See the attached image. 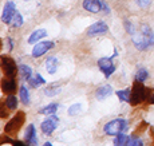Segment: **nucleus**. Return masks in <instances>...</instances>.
<instances>
[{
    "label": "nucleus",
    "instance_id": "nucleus-28",
    "mask_svg": "<svg viewBox=\"0 0 154 146\" xmlns=\"http://www.w3.org/2000/svg\"><path fill=\"white\" fill-rule=\"evenodd\" d=\"M147 127H149V123H147V122H145V121H142L141 123H140V126H138L137 129H135V132H134V134H133V135H134V137H137L138 134L143 133L145 130L147 129Z\"/></svg>",
    "mask_w": 154,
    "mask_h": 146
},
{
    "label": "nucleus",
    "instance_id": "nucleus-13",
    "mask_svg": "<svg viewBox=\"0 0 154 146\" xmlns=\"http://www.w3.org/2000/svg\"><path fill=\"white\" fill-rule=\"evenodd\" d=\"M111 93H112L111 86L110 85H105V86H102V87H99L98 90H97L95 97H97V99L103 101L105 98H107L109 95H111Z\"/></svg>",
    "mask_w": 154,
    "mask_h": 146
},
{
    "label": "nucleus",
    "instance_id": "nucleus-33",
    "mask_svg": "<svg viewBox=\"0 0 154 146\" xmlns=\"http://www.w3.org/2000/svg\"><path fill=\"white\" fill-rule=\"evenodd\" d=\"M137 3L141 5V7H146V5H149L150 0H137Z\"/></svg>",
    "mask_w": 154,
    "mask_h": 146
},
{
    "label": "nucleus",
    "instance_id": "nucleus-26",
    "mask_svg": "<svg viewBox=\"0 0 154 146\" xmlns=\"http://www.w3.org/2000/svg\"><path fill=\"white\" fill-rule=\"evenodd\" d=\"M147 76H149V73H147L146 68H140V70H138V73H137V76H135V79L143 82V80L147 79Z\"/></svg>",
    "mask_w": 154,
    "mask_h": 146
},
{
    "label": "nucleus",
    "instance_id": "nucleus-7",
    "mask_svg": "<svg viewBox=\"0 0 154 146\" xmlns=\"http://www.w3.org/2000/svg\"><path fill=\"white\" fill-rule=\"evenodd\" d=\"M115 55H117V51L114 52V55H112L111 58H102V59H99L98 61V66H99L100 70H102V73L105 74L106 78H109V76H110L111 74L115 71V66H114V63H112V61H111Z\"/></svg>",
    "mask_w": 154,
    "mask_h": 146
},
{
    "label": "nucleus",
    "instance_id": "nucleus-31",
    "mask_svg": "<svg viewBox=\"0 0 154 146\" xmlns=\"http://www.w3.org/2000/svg\"><path fill=\"white\" fill-rule=\"evenodd\" d=\"M14 19H15V22H14V26L15 27H19V26L23 24V17H22V15H20V14L16 12V15H15Z\"/></svg>",
    "mask_w": 154,
    "mask_h": 146
},
{
    "label": "nucleus",
    "instance_id": "nucleus-19",
    "mask_svg": "<svg viewBox=\"0 0 154 146\" xmlns=\"http://www.w3.org/2000/svg\"><path fill=\"white\" fill-rule=\"evenodd\" d=\"M19 75L22 76L23 79L28 80L29 78H31V75H32V70H31V67L26 66V64H20V66H19Z\"/></svg>",
    "mask_w": 154,
    "mask_h": 146
},
{
    "label": "nucleus",
    "instance_id": "nucleus-6",
    "mask_svg": "<svg viewBox=\"0 0 154 146\" xmlns=\"http://www.w3.org/2000/svg\"><path fill=\"white\" fill-rule=\"evenodd\" d=\"M0 87H2V91L5 95H12L16 93L17 90V83L15 78H10V76H5V78L2 79L0 82Z\"/></svg>",
    "mask_w": 154,
    "mask_h": 146
},
{
    "label": "nucleus",
    "instance_id": "nucleus-32",
    "mask_svg": "<svg viewBox=\"0 0 154 146\" xmlns=\"http://www.w3.org/2000/svg\"><path fill=\"white\" fill-rule=\"evenodd\" d=\"M125 27H126L127 32H129L130 35H135V30H134V27H133V24L130 22H125Z\"/></svg>",
    "mask_w": 154,
    "mask_h": 146
},
{
    "label": "nucleus",
    "instance_id": "nucleus-34",
    "mask_svg": "<svg viewBox=\"0 0 154 146\" xmlns=\"http://www.w3.org/2000/svg\"><path fill=\"white\" fill-rule=\"evenodd\" d=\"M100 4H102V8H103V10H105V12H106V14H109V12H110V10H109V7H107V5H106V3H105V2H100Z\"/></svg>",
    "mask_w": 154,
    "mask_h": 146
},
{
    "label": "nucleus",
    "instance_id": "nucleus-2",
    "mask_svg": "<svg viewBox=\"0 0 154 146\" xmlns=\"http://www.w3.org/2000/svg\"><path fill=\"white\" fill-rule=\"evenodd\" d=\"M146 95H147V87H145L141 80L135 79L131 89V94H130V105L138 106L141 103H143L146 101Z\"/></svg>",
    "mask_w": 154,
    "mask_h": 146
},
{
    "label": "nucleus",
    "instance_id": "nucleus-10",
    "mask_svg": "<svg viewBox=\"0 0 154 146\" xmlns=\"http://www.w3.org/2000/svg\"><path fill=\"white\" fill-rule=\"evenodd\" d=\"M54 47V43L52 42H40L32 50V56L34 58H40L42 55H44L48 50H51Z\"/></svg>",
    "mask_w": 154,
    "mask_h": 146
},
{
    "label": "nucleus",
    "instance_id": "nucleus-27",
    "mask_svg": "<svg viewBox=\"0 0 154 146\" xmlns=\"http://www.w3.org/2000/svg\"><path fill=\"white\" fill-rule=\"evenodd\" d=\"M59 90H60V87H59V86H51V87L46 89V90H44V93H46L47 97H54V95H56L59 93Z\"/></svg>",
    "mask_w": 154,
    "mask_h": 146
},
{
    "label": "nucleus",
    "instance_id": "nucleus-29",
    "mask_svg": "<svg viewBox=\"0 0 154 146\" xmlns=\"http://www.w3.org/2000/svg\"><path fill=\"white\" fill-rule=\"evenodd\" d=\"M82 110V105L81 103H75V105H72L69 109V114L70 115H76V114H79V111Z\"/></svg>",
    "mask_w": 154,
    "mask_h": 146
},
{
    "label": "nucleus",
    "instance_id": "nucleus-37",
    "mask_svg": "<svg viewBox=\"0 0 154 146\" xmlns=\"http://www.w3.org/2000/svg\"><path fill=\"white\" fill-rule=\"evenodd\" d=\"M26 2H27V0H26Z\"/></svg>",
    "mask_w": 154,
    "mask_h": 146
},
{
    "label": "nucleus",
    "instance_id": "nucleus-11",
    "mask_svg": "<svg viewBox=\"0 0 154 146\" xmlns=\"http://www.w3.org/2000/svg\"><path fill=\"white\" fill-rule=\"evenodd\" d=\"M107 24L103 22H97L93 26H90V28L87 30V35L88 36H93V35H98V34H105L107 32Z\"/></svg>",
    "mask_w": 154,
    "mask_h": 146
},
{
    "label": "nucleus",
    "instance_id": "nucleus-16",
    "mask_svg": "<svg viewBox=\"0 0 154 146\" xmlns=\"http://www.w3.org/2000/svg\"><path fill=\"white\" fill-rule=\"evenodd\" d=\"M27 82L29 83V87H32V89H36L38 86H40V85H43L46 80H44V78L40 74H35V75H31V78H29Z\"/></svg>",
    "mask_w": 154,
    "mask_h": 146
},
{
    "label": "nucleus",
    "instance_id": "nucleus-12",
    "mask_svg": "<svg viewBox=\"0 0 154 146\" xmlns=\"http://www.w3.org/2000/svg\"><path fill=\"white\" fill-rule=\"evenodd\" d=\"M83 8L88 12H99L102 10V4H100V0H85Z\"/></svg>",
    "mask_w": 154,
    "mask_h": 146
},
{
    "label": "nucleus",
    "instance_id": "nucleus-25",
    "mask_svg": "<svg viewBox=\"0 0 154 146\" xmlns=\"http://www.w3.org/2000/svg\"><path fill=\"white\" fill-rule=\"evenodd\" d=\"M127 141H129V137H127L125 133H121V134H118V137L114 139V144L115 145H126Z\"/></svg>",
    "mask_w": 154,
    "mask_h": 146
},
{
    "label": "nucleus",
    "instance_id": "nucleus-20",
    "mask_svg": "<svg viewBox=\"0 0 154 146\" xmlns=\"http://www.w3.org/2000/svg\"><path fill=\"white\" fill-rule=\"evenodd\" d=\"M56 110H58V105H56V103H51V105L43 107V109L39 111V114H43V115H51V114H55Z\"/></svg>",
    "mask_w": 154,
    "mask_h": 146
},
{
    "label": "nucleus",
    "instance_id": "nucleus-18",
    "mask_svg": "<svg viewBox=\"0 0 154 146\" xmlns=\"http://www.w3.org/2000/svg\"><path fill=\"white\" fill-rule=\"evenodd\" d=\"M11 111H12V110L8 107L5 99H0V118H3V120L8 118V117H10V113Z\"/></svg>",
    "mask_w": 154,
    "mask_h": 146
},
{
    "label": "nucleus",
    "instance_id": "nucleus-24",
    "mask_svg": "<svg viewBox=\"0 0 154 146\" xmlns=\"http://www.w3.org/2000/svg\"><path fill=\"white\" fill-rule=\"evenodd\" d=\"M5 102H7V105L8 107H10L11 110H15L16 109V106H17V99H16V97L12 94V95H7V98H5Z\"/></svg>",
    "mask_w": 154,
    "mask_h": 146
},
{
    "label": "nucleus",
    "instance_id": "nucleus-17",
    "mask_svg": "<svg viewBox=\"0 0 154 146\" xmlns=\"http://www.w3.org/2000/svg\"><path fill=\"white\" fill-rule=\"evenodd\" d=\"M58 66H59V62H58V59H56V58L51 56V58L47 59L46 67H47V71H48V74H55L56 70H58Z\"/></svg>",
    "mask_w": 154,
    "mask_h": 146
},
{
    "label": "nucleus",
    "instance_id": "nucleus-15",
    "mask_svg": "<svg viewBox=\"0 0 154 146\" xmlns=\"http://www.w3.org/2000/svg\"><path fill=\"white\" fill-rule=\"evenodd\" d=\"M47 35V31L46 30H36L35 32H32L31 35H29L28 38V43H36V42H39L40 39H43L44 36Z\"/></svg>",
    "mask_w": 154,
    "mask_h": 146
},
{
    "label": "nucleus",
    "instance_id": "nucleus-1",
    "mask_svg": "<svg viewBox=\"0 0 154 146\" xmlns=\"http://www.w3.org/2000/svg\"><path fill=\"white\" fill-rule=\"evenodd\" d=\"M24 122H26V113L19 110L15 114V117L11 118L8 121V123L5 125V127H4L5 134H8L10 137H16L17 133L20 132V129L23 127V125H24Z\"/></svg>",
    "mask_w": 154,
    "mask_h": 146
},
{
    "label": "nucleus",
    "instance_id": "nucleus-8",
    "mask_svg": "<svg viewBox=\"0 0 154 146\" xmlns=\"http://www.w3.org/2000/svg\"><path fill=\"white\" fill-rule=\"evenodd\" d=\"M58 123H59V120L55 114H51V117L47 118L46 121H43L42 123V132L47 135H51L52 133L55 132V129L58 127Z\"/></svg>",
    "mask_w": 154,
    "mask_h": 146
},
{
    "label": "nucleus",
    "instance_id": "nucleus-9",
    "mask_svg": "<svg viewBox=\"0 0 154 146\" xmlns=\"http://www.w3.org/2000/svg\"><path fill=\"white\" fill-rule=\"evenodd\" d=\"M15 15H16V10H15V4L12 2H8L7 4H5L4 10H3V15H2V20L4 23H7V24H10V23H12Z\"/></svg>",
    "mask_w": 154,
    "mask_h": 146
},
{
    "label": "nucleus",
    "instance_id": "nucleus-3",
    "mask_svg": "<svg viewBox=\"0 0 154 146\" xmlns=\"http://www.w3.org/2000/svg\"><path fill=\"white\" fill-rule=\"evenodd\" d=\"M133 42H134L135 47H137L138 50H146L147 47L154 44V32L147 26H143L142 27V34L140 35V38L134 36Z\"/></svg>",
    "mask_w": 154,
    "mask_h": 146
},
{
    "label": "nucleus",
    "instance_id": "nucleus-4",
    "mask_svg": "<svg viewBox=\"0 0 154 146\" xmlns=\"http://www.w3.org/2000/svg\"><path fill=\"white\" fill-rule=\"evenodd\" d=\"M127 129H129V121L121 120V118L110 121L103 127V130H105V133L107 134V135H118V134H121V133L127 132Z\"/></svg>",
    "mask_w": 154,
    "mask_h": 146
},
{
    "label": "nucleus",
    "instance_id": "nucleus-22",
    "mask_svg": "<svg viewBox=\"0 0 154 146\" xmlns=\"http://www.w3.org/2000/svg\"><path fill=\"white\" fill-rule=\"evenodd\" d=\"M130 94H131V90L126 89V90H121V91H117V95L122 102H130Z\"/></svg>",
    "mask_w": 154,
    "mask_h": 146
},
{
    "label": "nucleus",
    "instance_id": "nucleus-35",
    "mask_svg": "<svg viewBox=\"0 0 154 146\" xmlns=\"http://www.w3.org/2000/svg\"><path fill=\"white\" fill-rule=\"evenodd\" d=\"M8 46H10V50H12L14 43H12V39H11V38H8Z\"/></svg>",
    "mask_w": 154,
    "mask_h": 146
},
{
    "label": "nucleus",
    "instance_id": "nucleus-5",
    "mask_svg": "<svg viewBox=\"0 0 154 146\" xmlns=\"http://www.w3.org/2000/svg\"><path fill=\"white\" fill-rule=\"evenodd\" d=\"M0 66L2 70L4 73L5 76H10V78H16V75L19 74V68L16 67V63L11 56L4 55L2 56V62H0Z\"/></svg>",
    "mask_w": 154,
    "mask_h": 146
},
{
    "label": "nucleus",
    "instance_id": "nucleus-21",
    "mask_svg": "<svg viewBox=\"0 0 154 146\" xmlns=\"http://www.w3.org/2000/svg\"><path fill=\"white\" fill-rule=\"evenodd\" d=\"M19 97H20V101H22L24 105H28L29 103V93H28L27 89H26V86H22V87H20Z\"/></svg>",
    "mask_w": 154,
    "mask_h": 146
},
{
    "label": "nucleus",
    "instance_id": "nucleus-30",
    "mask_svg": "<svg viewBox=\"0 0 154 146\" xmlns=\"http://www.w3.org/2000/svg\"><path fill=\"white\" fill-rule=\"evenodd\" d=\"M126 145H133V146H141L142 145V141L140 138H137V137L133 135V138H129V141H127Z\"/></svg>",
    "mask_w": 154,
    "mask_h": 146
},
{
    "label": "nucleus",
    "instance_id": "nucleus-14",
    "mask_svg": "<svg viewBox=\"0 0 154 146\" xmlns=\"http://www.w3.org/2000/svg\"><path fill=\"white\" fill-rule=\"evenodd\" d=\"M24 138H26V142H27V144H32V145H36L38 144L36 132H35V126H34V125H29V126H28Z\"/></svg>",
    "mask_w": 154,
    "mask_h": 146
},
{
    "label": "nucleus",
    "instance_id": "nucleus-36",
    "mask_svg": "<svg viewBox=\"0 0 154 146\" xmlns=\"http://www.w3.org/2000/svg\"><path fill=\"white\" fill-rule=\"evenodd\" d=\"M2 46H3V43H2V40H0V51H2Z\"/></svg>",
    "mask_w": 154,
    "mask_h": 146
},
{
    "label": "nucleus",
    "instance_id": "nucleus-23",
    "mask_svg": "<svg viewBox=\"0 0 154 146\" xmlns=\"http://www.w3.org/2000/svg\"><path fill=\"white\" fill-rule=\"evenodd\" d=\"M3 144H12V145H24L20 141H15V139H11V137L8 135H0V145Z\"/></svg>",
    "mask_w": 154,
    "mask_h": 146
}]
</instances>
